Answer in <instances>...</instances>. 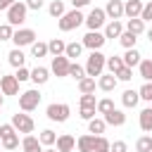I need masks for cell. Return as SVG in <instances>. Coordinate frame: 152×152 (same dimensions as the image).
<instances>
[{"label": "cell", "mask_w": 152, "mask_h": 152, "mask_svg": "<svg viewBox=\"0 0 152 152\" xmlns=\"http://www.w3.org/2000/svg\"><path fill=\"white\" fill-rule=\"evenodd\" d=\"M69 76H71V78H76V81H81V78H86V69H83L81 64L71 62V64H69Z\"/></svg>", "instance_id": "cell-38"}, {"label": "cell", "mask_w": 152, "mask_h": 152, "mask_svg": "<svg viewBox=\"0 0 152 152\" xmlns=\"http://www.w3.org/2000/svg\"><path fill=\"white\" fill-rule=\"evenodd\" d=\"M93 152H109V140L104 135H95V150Z\"/></svg>", "instance_id": "cell-41"}, {"label": "cell", "mask_w": 152, "mask_h": 152, "mask_svg": "<svg viewBox=\"0 0 152 152\" xmlns=\"http://www.w3.org/2000/svg\"><path fill=\"white\" fill-rule=\"evenodd\" d=\"M2 102H5V97H2V93H0V107H2Z\"/></svg>", "instance_id": "cell-54"}, {"label": "cell", "mask_w": 152, "mask_h": 152, "mask_svg": "<svg viewBox=\"0 0 152 152\" xmlns=\"http://www.w3.org/2000/svg\"><path fill=\"white\" fill-rule=\"evenodd\" d=\"M7 62H10L14 69H19V66H24V62H26V55H24L19 48H14V50L7 55Z\"/></svg>", "instance_id": "cell-25"}, {"label": "cell", "mask_w": 152, "mask_h": 152, "mask_svg": "<svg viewBox=\"0 0 152 152\" xmlns=\"http://www.w3.org/2000/svg\"><path fill=\"white\" fill-rule=\"evenodd\" d=\"M102 119H104L107 126H124V124H126V114H124L121 109H116V107H114L112 112H107Z\"/></svg>", "instance_id": "cell-13"}, {"label": "cell", "mask_w": 152, "mask_h": 152, "mask_svg": "<svg viewBox=\"0 0 152 152\" xmlns=\"http://www.w3.org/2000/svg\"><path fill=\"white\" fill-rule=\"evenodd\" d=\"M131 78H133V69H128V66H124L116 74V81H131Z\"/></svg>", "instance_id": "cell-47"}, {"label": "cell", "mask_w": 152, "mask_h": 152, "mask_svg": "<svg viewBox=\"0 0 152 152\" xmlns=\"http://www.w3.org/2000/svg\"><path fill=\"white\" fill-rule=\"evenodd\" d=\"M43 152H57V150H55V147H48V150H43Z\"/></svg>", "instance_id": "cell-53"}, {"label": "cell", "mask_w": 152, "mask_h": 152, "mask_svg": "<svg viewBox=\"0 0 152 152\" xmlns=\"http://www.w3.org/2000/svg\"><path fill=\"white\" fill-rule=\"evenodd\" d=\"M140 102V95H138V90H133V88H128V90H124V95H121V104L124 107H135Z\"/></svg>", "instance_id": "cell-19"}, {"label": "cell", "mask_w": 152, "mask_h": 152, "mask_svg": "<svg viewBox=\"0 0 152 152\" xmlns=\"http://www.w3.org/2000/svg\"><path fill=\"white\" fill-rule=\"evenodd\" d=\"M150 112H152V102H150Z\"/></svg>", "instance_id": "cell-55"}, {"label": "cell", "mask_w": 152, "mask_h": 152, "mask_svg": "<svg viewBox=\"0 0 152 152\" xmlns=\"http://www.w3.org/2000/svg\"><path fill=\"white\" fill-rule=\"evenodd\" d=\"M104 14H107L112 21H119V19L124 17V2H121V0H107Z\"/></svg>", "instance_id": "cell-12"}, {"label": "cell", "mask_w": 152, "mask_h": 152, "mask_svg": "<svg viewBox=\"0 0 152 152\" xmlns=\"http://www.w3.org/2000/svg\"><path fill=\"white\" fill-rule=\"evenodd\" d=\"M147 38H150V43H152V28H150V31H147Z\"/></svg>", "instance_id": "cell-52"}, {"label": "cell", "mask_w": 152, "mask_h": 152, "mask_svg": "<svg viewBox=\"0 0 152 152\" xmlns=\"http://www.w3.org/2000/svg\"><path fill=\"white\" fill-rule=\"evenodd\" d=\"M31 55H33L36 59L45 57V55H48V43H40V40H36V43L31 45Z\"/></svg>", "instance_id": "cell-35"}, {"label": "cell", "mask_w": 152, "mask_h": 152, "mask_svg": "<svg viewBox=\"0 0 152 152\" xmlns=\"http://www.w3.org/2000/svg\"><path fill=\"white\" fill-rule=\"evenodd\" d=\"M14 78H17L19 83H24V81H31V71H28L26 66H19V69H17V74H14Z\"/></svg>", "instance_id": "cell-43"}, {"label": "cell", "mask_w": 152, "mask_h": 152, "mask_svg": "<svg viewBox=\"0 0 152 152\" xmlns=\"http://www.w3.org/2000/svg\"><path fill=\"white\" fill-rule=\"evenodd\" d=\"M81 50H83V45H81V43H66L64 57H69V59H74V57H81Z\"/></svg>", "instance_id": "cell-36"}, {"label": "cell", "mask_w": 152, "mask_h": 152, "mask_svg": "<svg viewBox=\"0 0 152 152\" xmlns=\"http://www.w3.org/2000/svg\"><path fill=\"white\" fill-rule=\"evenodd\" d=\"M12 43H14V48H26V45H33L36 43V31L33 28H19V31H14V36H12Z\"/></svg>", "instance_id": "cell-8"}, {"label": "cell", "mask_w": 152, "mask_h": 152, "mask_svg": "<svg viewBox=\"0 0 152 152\" xmlns=\"http://www.w3.org/2000/svg\"><path fill=\"white\" fill-rule=\"evenodd\" d=\"M76 147H78V152H93L95 150V135H81L76 140Z\"/></svg>", "instance_id": "cell-22"}, {"label": "cell", "mask_w": 152, "mask_h": 152, "mask_svg": "<svg viewBox=\"0 0 152 152\" xmlns=\"http://www.w3.org/2000/svg\"><path fill=\"white\" fill-rule=\"evenodd\" d=\"M71 5H74V10H81V7L90 5V0H71Z\"/></svg>", "instance_id": "cell-51"}, {"label": "cell", "mask_w": 152, "mask_h": 152, "mask_svg": "<svg viewBox=\"0 0 152 152\" xmlns=\"http://www.w3.org/2000/svg\"><path fill=\"white\" fill-rule=\"evenodd\" d=\"M104 43H107V38H104V33H100V31H88V33L83 36V40H81V45L88 48L90 52H93V50H100Z\"/></svg>", "instance_id": "cell-9"}, {"label": "cell", "mask_w": 152, "mask_h": 152, "mask_svg": "<svg viewBox=\"0 0 152 152\" xmlns=\"http://www.w3.org/2000/svg\"><path fill=\"white\" fill-rule=\"evenodd\" d=\"M126 31H128V33H133V36H140V33L145 31V21H142L140 17L128 19V21H126Z\"/></svg>", "instance_id": "cell-23"}, {"label": "cell", "mask_w": 152, "mask_h": 152, "mask_svg": "<svg viewBox=\"0 0 152 152\" xmlns=\"http://www.w3.org/2000/svg\"><path fill=\"white\" fill-rule=\"evenodd\" d=\"M86 21V17H83V12L81 10H71V12H64L59 19H57V26H59V31H74V28H78L81 24Z\"/></svg>", "instance_id": "cell-2"}, {"label": "cell", "mask_w": 152, "mask_h": 152, "mask_svg": "<svg viewBox=\"0 0 152 152\" xmlns=\"http://www.w3.org/2000/svg\"><path fill=\"white\" fill-rule=\"evenodd\" d=\"M0 76H2V69H0Z\"/></svg>", "instance_id": "cell-56"}, {"label": "cell", "mask_w": 152, "mask_h": 152, "mask_svg": "<svg viewBox=\"0 0 152 152\" xmlns=\"http://www.w3.org/2000/svg\"><path fill=\"white\" fill-rule=\"evenodd\" d=\"M140 76L145 81H152V59H140Z\"/></svg>", "instance_id": "cell-37"}, {"label": "cell", "mask_w": 152, "mask_h": 152, "mask_svg": "<svg viewBox=\"0 0 152 152\" xmlns=\"http://www.w3.org/2000/svg\"><path fill=\"white\" fill-rule=\"evenodd\" d=\"M57 152H71L74 147H76V138L74 135H69V133H62V135H57Z\"/></svg>", "instance_id": "cell-14"}, {"label": "cell", "mask_w": 152, "mask_h": 152, "mask_svg": "<svg viewBox=\"0 0 152 152\" xmlns=\"http://www.w3.org/2000/svg\"><path fill=\"white\" fill-rule=\"evenodd\" d=\"M38 140H40V145H45V147H52V145L57 142V133H55V131H50V128H45V131H40Z\"/></svg>", "instance_id": "cell-29"}, {"label": "cell", "mask_w": 152, "mask_h": 152, "mask_svg": "<svg viewBox=\"0 0 152 152\" xmlns=\"http://www.w3.org/2000/svg\"><path fill=\"white\" fill-rule=\"evenodd\" d=\"M140 12H142V0H126V2H124V14H126L128 19L140 17Z\"/></svg>", "instance_id": "cell-15"}, {"label": "cell", "mask_w": 152, "mask_h": 152, "mask_svg": "<svg viewBox=\"0 0 152 152\" xmlns=\"http://www.w3.org/2000/svg\"><path fill=\"white\" fill-rule=\"evenodd\" d=\"M48 12H50V17L59 19L66 10H64V2H62V0H52V2H50V7H48Z\"/></svg>", "instance_id": "cell-33"}, {"label": "cell", "mask_w": 152, "mask_h": 152, "mask_svg": "<svg viewBox=\"0 0 152 152\" xmlns=\"http://www.w3.org/2000/svg\"><path fill=\"white\" fill-rule=\"evenodd\" d=\"M45 114H48V119H50V121L64 124V121L69 119V114H71V107H69L66 102H52V104H48Z\"/></svg>", "instance_id": "cell-3"}, {"label": "cell", "mask_w": 152, "mask_h": 152, "mask_svg": "<svg viewBox=\"0 0 152 152\" xmlns=\"http://www.w3.org/2000/svg\"><path fill=\"white\" fill-rule=\"evenodd\" d=\"M95 109H97V112H100V114L104 116L107 112H112V109H114V102H112L109 97H102V100L97 102V107H95Z\"/></svg>", "instance_id": "cell-40"}, {"label": "cell", "mask_w": 152, "mask_h": 152, "mask_svg": "<svg viewBox=\"0 0 152 152\" xmlns=\"http://www.w3.org/2000/svg\"><path fill=\"white\" fill-rule=\"evenodd\" d=\"M38 104H40V93H38V88L24 90V93L19 95V109H21V112H33Z\"/></svg>", "instance_id": "cell-4"}, {"label": "cell", "mask_w": 152, "mask_h": 152, "mask_svg": "<svg viewBox=\"0 0 152 152\" xmlns=\"http://www.w3.org/2000/svg\"><path fill=\"white\" fill-rule=\"evenodd\" d=\"M14 36V28L10 24H0V40H12Z\"/></svg>", "instance_id": "cell-42"}, {"label": "cell", "mask_w": 152, "mask_h": 152, "mask_svg": "<svg viewBox=\"0 0 152 152\" xmlns=\"http://www.w3.org/2000/svg\"><path fill=\"white\" fill-rule=\"evenodd\" d=\"M121 59H124V66L133 69V66H138V64H140V52H138L135 48H131V50H126V55H124Z\"/></svg>", "instance_id": "cell-21"}, {"label": "cell", "mask_w": 152, "mask_h": 152, "mask_svg": "<svg viewBox=\"0 0 152 152\" xmlns=\"http://www.w3.org/2000/svg\"><path fill=\"white\" fill-rule=\"evenodd\" d=\"M0 142H2V150H5V152H12V150H17V147H19V135H17V133H12V135L2 138Z\"/></svg>", "instance_id": "cell-32"}, {"label": "cell", "mask_w": 152, "mask_h": 152, "mask_svg": "<svg viewBox=\"0 0 152 152\" xmlns=\"http://www.w3.org/2000/svg\"><path fill=\"white\" fill-rule=\"evenodd\" d=\"M104 66L109 69V74H114V76H116V74L124 69V59H121V57H116V55H112V57H107V64H104Z\"/></svg>", "instance_id": "cell-27"}, {"label": "cell", "mask_w": 152, "mask_h": 152, "mask_svg": "<svg viewBox=\"0 0 152 152\" xmlns=\"http://www.w3.org/2000/svg\"><path fill=\"white\" fill-rule=\"evenodd\" d=\"M81 107H97V100H95V95H93V93H88V95H81Z\"/></svg>", "instance_id": "cell-44"}, {"label": "cell", "mask_w": 152, "mask_h": 152, "mask_svg": "<svg viewBox=\"0 0 152 152\" xmlns=\"http://www.w3.org/2000/svg\"><path fill=\"white\" fill-rule=\"evenodd\" d=\"M119 43L126 48V50H131V48H135V43H138V36H133V33H128V31H124L121 36H119Z\"/></svg>", "instance_id": "cell-34"}, {"label": "cell", "mask_w": 152, "mask_h": 152, "mask_svg": "<svg viewBox=\"0 0 152 152\" xmlns=\"http://www.w3.org/2000/svg\"><path fill=\"white\" fill-rule=\"evenodd\" d=\"M0 147H2V142H0Z\"/></svg>", "instance_id": "cell-57"}, {"label": "cell", "mask_w": 152, "mask_h": 152, "mask_svg": "<svg viewBox=\"0 0 152 152\" xmlns=\"http://www.w3.org/2000/svg\"><path fill=\"white\" fill-rule=\"evenodd\" d=\"M140 19H142V21H152V0L142 5V12H140Z\"/></svg>", "instance_id": "cell-45"}, {"label": "cell", "mask_w": 152, "mask_h": 152, "mask_svg": "<svg viewBox=\"0 0 152 152\" xmlns=\"http://www.w3.org/2000/svg\"><path fill=\"white\" fill-rule=\"evenodd\" d=\"M124 33V24L121 21H109L104 26V38H119Z\"/></svg>", "instance_id": "cell-24"}, {"label": "cell", "mask_w": 152, "mask_h": 152, "mask_svg": "<svg viewBox=\"0 0 152 152\" xmlns=\"http://www.w3.org/2000/svg\"><path fill=\"white\" fill-rule=\"evenodd\" d=\"M14 2H17V0H0V12H7Z\"/></svg>", "instance_id": "cell-50"}, {"label": "cell", "mask_w": 152, "mask_h": 152, "mask_svg": "<svg viewBox=\"0 0 152 152\" xmlns=\"http://www.w3.org/2000/svg\"><path fill=\"white\" fill-rule=\"evenodd\" d=\"M69 57L59 55V57H52V64H50V71L55 76H69Z\"/></svg>", "instance_id": "cell-10"}, {"label": "cell", "mask_w": 152, "mask_h": 152, "mask_svg": "<svg viewBox=\"0 0 152 152\" xmlns=\"http://www.w3.org/2000/svg\"><path fill=\"white\" fill-rule=\"evenodd\" d=\"M21 150L24 152H43V145H40V140L36 138V135H24V140H21Z\"/></svg>", "instance_id": "cell-17"}, {"label": "cell", "mask_w": 152, "mask_h": 152, "mask_svg": "<svg viewBox=\"0 0 152 152\" xmlns=\"http://www.w3.org/2000/svg\"><path fill=\"white\" fill-rule=\"evenodd\" d=\"M135 152H152V135H140L135 140Z\"/></svg>", "instance_id": "cell-30"}, {"label": "cell", "mask_w": 152, "mask_h": 152, "mask_svg": "<svg viewBox=\"0 0 152 152\" xmlns=\"http://www.w3.org/2000/svg\"><path fill=\"white\" fill-rule=\"evenodd\" d=\"M104 128H107L104 119H97V116H95V119H90V121H88V133H90V135H102V133H104Z\"/></svg>", "instance_id": "cell-26"}, {"label": "cell", "mask_w": 152, "mask_h": 152, "mask_svg": "<svg viewBox=\"0 0 152 152\" xmlns=\"http://www.w3.org/2000/svg\"><path fill=\"white\" fill-rule=\"evenodd\" d=\"M128 150V145L124 142V140H114V142H109V152H126Z\"/></svg>", "instance_id": "cell-46"}, {"label": "cell", "mask_w": 152, "mask_h": 152, "mask_svg": "<svg viewBox=\"0 0 152 152\" xmlns=\"http://www.w3.org/2000/svg\"><path fill=\"white\" fill-rule=\"evenodd\" d=\"M64 50H66V43H64L62 38H52V40L48 43V52H50L52 57H59V55H64Z\"/></svg>", "instance_id": "cell-20"}, {"label": "cell", "mask_w": 152, "mask_h": 152, "mask_svg": "<svg viewBox=\"0 0 152 152\" xmlns=\"http://www.w3.org/2000/svg\"><path fill=\"white\" fill-rule=\"evenodd\" d=\"M104 21H107V14H104V10L102 7H93L90 10V14L86 17V26H88V31H100L102 26H104Z\"/></svg>", "instance_id": "cell-7"}, {"label": "cell", "mask_w": 152, "mask_h": 152, "mask_svg": "<svg viewBox=\"0 0 152 152\" xmlns=\"http://www.w3.org/2000/svg\"><path fill=\"white\" fill-rule=\"evenodd\" d=\"M95 86H97V81H95V78H90V76H86V78H81V81H78V90H81V95L95 93Z\"/></svg>", "instance_id": "cell-28"}, {"label": "cell", "mask_w": 152, "mask_h": 152, "mask_svg": "<svg viewBox=\"0 0 152 152\" xmlns=\"http://www.w3.org/2000/svg\"><path fill=\"white\" fill-rule=\"evenodd\" d=\"M48 78H50V69H45V66H36V69H31V81H33L36 86L48 83Z\"/></svg>", "instance_id": "cell-18"}, {"label": "cell", "mask_w": 152, "mask_h": 152, "mask_svg": "<svg viewBox=\"0 0 152 152\" xmlns=\"http://www.w3.org/2000/svg\"><path fill=\"white\" fill-rule=\"evenodd\" d=\"M95 107H81V119H86V121H90V119H95Z\"/></svg>", "instance_id": "cell-48"}, {"label": "cell", "mask_w": 152, "mask_h": 152, "mask_svg": "<svg viewBox=\"0 0 152 152\" xmlns=\"http://www.w3.org/2000/svg\"><path fill=\"white\" fill-rule=\"evenodd\" d=\"M138 95H140V100H145V102H152V81H145V83L140 86Z\"/></svg>", "instance_id": "cell-39"}, {"label": "cell", "mask_w": 152, "mask_h": 152, "mask_svg": "<svg viewBox=\"0 0 152 152\" xmlns=\"http://www.w3.org/2000/svg\"><path fill=\"white\" fill-rule=\"evenodd\" d=\"M0 93L2 95H17L19 93V81L14 76H0Z\"/></svg>", "instance_id": "cell-11"}, {"label": "cell", "mask_w": 152, "mask_h": 152, "mask_svg": "<svg viewBox=\"0 0 152 152\" xmlns=\"http://www.w3.org/2000/svg\"><path fill=\"white\" fill-rule=\"evenodd\" d=\"M116 83H119V81H116L114 74H102V76L97 78V88L104 90V93H112V90L116 88Z\"/></svg>", "instance_id": "cell-16"}, {"label": "cell", "mask_w": 152, "mask_h": 152, "mask_svg": "<svg viewBox=\"0 0 152 152\" xmlns=\"http://www.w3.org/2000/svg\"><path fill=\"white\" fill-rule=\"evenodd\" d=\"M12 126H14V131L17 133H24V135H28V133H33V119L26 114V112H17V114H12Z\"/></svg>", "instance_id": "cell-6"}, {"label": "cell", "mask_w": 152, "mask_h": 152, "mask_svg": "<svg viewBox=\"0 0 152 152\" xmlns=\"http://www.w3.org/2000/svg\"><path fill=\"white\" fill-rule=\"evenodd\" d=\"M26 12H28V7L17 0V2L7 10V24H10V26H21V24L26 21Z\"/></svg>", "instance_id": "cell-5"}, {"label": "cell", "mask_w": 152, "mask_h": 152, "mask_svg": "<svg viewBox=\"0 0 152 152\" xmlns=\"http://www.w3.org/2000/svg\"><path fill=\"white\" fill-rule=\"evenodd\" d=\"M43 2H45V0H26L24 5H26L28 10H40V7H43Z\"/></svg>", "instance_id": "cell-49"}, {"label": "cell", "mask_w": 152, "mask_h": 152, "mask_svg": "<svg viewBox=\"0 0 152 152\" xmlns=\"http://www.w3.org/2000/svg\"><path fill=\"white\" fill-rule=\"evenodd\" d=\"M140 128L145 133H152V112H150V107L140 112Z\"/></svg>", "instance_id": "cell-31"}, {"label": "cell", "mask_w": 152, "mask_h": 152, "mask_svg": "<svg viewBox=\"0 0 152 152\" xmlns=\"http://www.w3.org/2000/svg\"><path fill=\"white\" fill-rule=\"evenodd\" d=\"M0 24H2V21H0Z\"/></svg>", "instance_id": "cell-58"}, {"label": "cell", "mask_w": 152, "mask_h": 152, "mask_svg": "<svg viewBox=\"0 0 152 152\" xmlns=\"http://www.w3.org/2000/svg\"><path fill=\"white\" fill-rule=\"evenodd\" d=\"M104 64H107V57L100 52V50H93L90 55H88V62H86V76H90V78H95V76H102V71H104Z\"/></svg>", "instance_id": "cell-1"}]
</instances>
